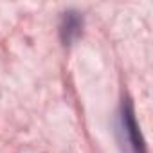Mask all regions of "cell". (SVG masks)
Segmentation results:
<instances>
[{"instance_id":"obj_1","label":"cell","mask_w":153,"mask_h":153,"mask_svg":"<svg viewBox=\"0 0 153 153\" xmlns=\"http://www.w3.org/2000/svg\"><path fill=\"white\" fill-rule=\"evenodd\" d=\"M119 130L123 135V146L126 148V153H144L142 139H140V133H139V128H137L130 103H126V106H123Z\"/></svg>"}]
</instances>
